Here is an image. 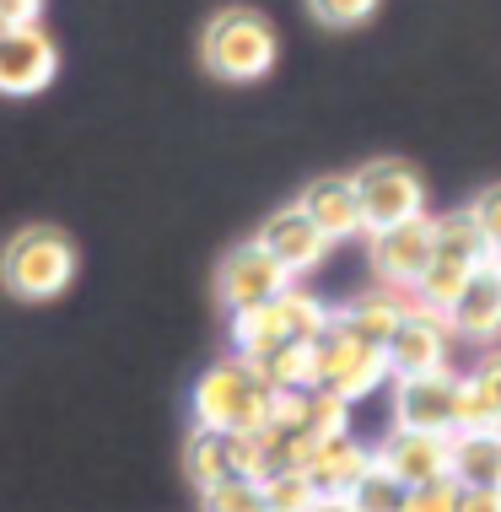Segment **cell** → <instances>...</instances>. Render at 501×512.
I'll use <instances>...</instances> for the list:
<instances>
[{
    "label": "cell",
    "mask_w": 501,
    "mask_h": 512,
    "mask_svg": "<svg viewBox=\"0 0 501 512\" xmlns=\"http://www.w3.org/2000/svg\"><path fill=\"white\" fill-rule=\"evenodd\" d=\"M194 426L211 432H270V410H275V389L254 378V367L227 356V362L205 367L194 383Z\"/></svg>",
    "instance_id": "6da1fadb"
},
{
    "label": "cell",
    "mask_w": 501,
    "mask_h": 512,
    "mask_svg": "<svg viewBox=\"0 0 501 512\" xmlns=\"http://www.w3.org/2000/svg\"><path fill=\"white\" fill-rule=\"evenodd\" d=\"M275 27L259 17L254 6H227L205 22V38H200V60L205 71L221 76V81H259L275 71Z\"/></svg>",
    "instance_id": "7a4b0ae2"
},
{
    "label": "cell",
    "mask_w": 501,
    "mask_h": 512,
    "mask_svg": "<svg viewBox=\"0 0 501 512\" xmlns=\"http://www.w3.org/2000/svg\"><path fill=\"white\" fill-rule=\"evenodd\" d=\"M0 281L11 297L49 302L76 281V248L60 227H22L0 254Z\"/></svg>",
    "instance_id": "3957f363"
},
{
    "label": "cell",
    "mask_w": 501,
    "mask_h": 512,
    "mask_svg": "<svg viewBox=\"0 0 501 512\" xmlns=\"http://www.w3.org/2000/svg\"><path fill=\"white\" fill-rule=\"evenodd\" d=\"M351 184H356V200H361V227H367V238L431 216L421 173L405 168V162H367V168L351 173Z\"/></svg>",
    "instance_id": "277c9868"
},
{
    "label": "cell",
    "mask_w": 501,
    "mask_h": 512,
    "mask_svg": "<svg viewBox=\"0 0 501 512\" xmlns=\"http://www.w3.org/2000/svg\"><path fill=\"white\" fill-rule=\"evenodd\" d=\"M313 362H318V389L340 394L345 405H356V399H367L372 389L394 383L378 345H361L351 329H340V324H329L324 335L313 340Z\"/></svg>",
    "instance_id": "5b68a950"
},
{
    "label": "cell",
    "mask_w": 501,
    "mask_h": 512,
    "mask_svg": "<svg viewBox=\"0 0 501 512\" xmlns=\"http://www.w3.org/2000/svg\"><path fill=\"white\" fill-rule=\"evenodd\" d=\"M216 292L227 302V313H254L264 302L286 297L291 292V275L264 254L259 243H243L221 259V275H216Z\"/></svg>",
    "instance_id": "8992f818"
},
{
    "label": "cell",
    "mask_w": 501,
    "mask_h": 512,
    "mask_svg": "<svg viewBox=\"0 0 501 512\" xmlns=\"http://www.w3.org/2000/svg\"><path fill=\"white\" fill-rule=\"evenodd\" d=\"M448 356H453V335L437 313H426L415 302V313L399 324V335L383 345V362H388V378H431V372H448Z\"/></svg>",
    "instance_id": "52a82bcc"
},
{
    "label": "cell",
    "mask_w": 501,
    "mask_h": 512,
    "mask_svg": "<svg viewBox=\"0 0 501 512\" xmlns=\"http://www.w3.org/2000/svg\"><path fill=\"white\" fill-rule=\"evenodd\" d=\"M442 324H448L453 340H469L480 351L501 345V259L496 254L480 259V270L469 275V286L458 292V302L448 308Z\"/></svg>",
    "instance_id": "ba28073f"
},
{
    "label": "cell",
    "mask_w": 501,
    "mask_h": 512,
    "mask_svg": "<svg viewBox=\"0 0 501 512\" xmlns=\"http://www.w3.org/2000/svg\"><path fill=\"white\" fill-rule=\"evenodd\" d=\"M367 259H372V275H378L388 292L415 297V286H421V275L431 265V216L405 221V227H388V232H378V238H367Z\"/></svg>",
    "instance_id": "9c48e42d"
},
{
    "label": "cell",
    "mask_w": 501,
    "mask_h": 512,
    "mask_svg": "<svg viewBox=\"0 0 501 512\" xmlns=\"http://www.w3.org/2000/svg\"><path fill=\"white\" fill-rule=\"evenodd\" d=\"M453 410H458V372H431V378H399L394 383V426L405 432L453 437Z\"/></svg>",
    "instance_id": "30bf717a"
},
{
    "label": "cell",
    "mask_w": 501,
    "mask_h": 512,
    "mask_svg": "<svg viewBox=\"0 0 501 512\" xmlns=\"http://www.w3.org/2000/svg\"><path fill=\"white\" fill-rule=\"evenodd\" d=\"M372 464L388 469V475H394L405 491L437 486V480H448V437L405 432V426H394V432L372 448Z\"/></svg>",
    "instance_id": "8fae6325"
},
{
    "label": "cell",
    "mask_w": 501,
    "mask_h": 512,
    "mask_svg": "<svg viewBox=\"0 0 501 512\" xmlns=\"http://www.w3.org/2000/svg\"><path fill=\"white\" fill-rule=\"evenodd\" d=\"M54 71H60V54H54L49 33H38V27H11V33H0V92L6 98H33V92H44Z\"/></svg>",
    "instance_id": "7c38bea8"
},
{
    "label": "cell",
    "mask_w": 501,
    "mask_h": 512,
    "mask_svg": "<svg viewBox=\"0 0 501 512\" xmlns=\"http://www.w3.org/2000/svg\"><path fill=\"white\" fill-rule=\"evenodd\" d=\"M254 243H259L264 254H270L275 265H281V270L291 275V281H297V275H308V270H318V265L329 259V248H334V243L324 238V232H318L313 221L297 211V205L275 211V216L259 227V238H254Z\"/></svg>",
    "instance_id": "4fadbf2b"
},
{
    "label": "cell",
    "mask_w": 501,
    "mask_h": 512,
    "mask_svg": "<svg viewBox=\"0 0 501 512\" xmlns=\"http://www.w3.org/2000/svg\"><path fill=\"white\" fill-rule=\"evenodd\" d=\"M248 459H254V442L243 432H211V426H194L184 442V469L200 491H216L221 480L248 475Z\"/></svg>",
    "instance_id": "5bb4252c"
},
{
    "label": "cell",
    "mask_w": 501,
    "mask_h": 512,
    "mask_svg": "<svg viewBox=\"0 0 501 512\" xmlns=\"http://www.w3.org/2000/svg\"><path fill=\"white\" fill-rule=\"evenodd\" d=\"M297 211L313 221L318 232H324L329 243H345V238H367V227H361V200H356V184L351 173H329V178H313L308 189H302Z\"/></svg>",
    "instance_id": "9a60e30c"
},
{
    "label": "cell",
    "mask_w": 501,
    "mask_h": 512,
    "mask_svg": "<svg viewBox=\"0 0 501 512\" xmlns=\"http://www.w3.org/2000/svg\"><path fill=\"white\" fill-rule=\"evenodd\" d=\"M415 313V297H405V292H367V297H356V302H345V308H334V324L340 329H351V335L361 340V345H383L399 335V324Z\"/></svg>",
    "instance_id": "2e32d148"
},
{
    "label": "cell",
    "mask_w": 501,
    "mask_h": 512,
    "mask_svg": "<svg viewBox=\"0 0 501 512\" xmlns=\"http://www.w3.org/2000/svg\"><path fill=\"white\" fill-rule=\"evenodd\" d=\"M448 480L458 491H501V432L448 437Z\"/></svg>",
    "instance_id": "e0dca14e"
},
{
    "label": "cell",
    "mask_w": 501,
    "mask_h": 512,
    "mask_svg": "<svg viewBox=\"0 0 501 512\" xmlns=\"http://www.w3.org/2000/svg\"><path fill=\"white\" fill-rule=\"evenodd\" d=\"M367 469H372V448H361L356 437H329V442H318L313 464L302 475L318 486V496H351Z\"/></svg>",
    "instance_id": "ac0fdd59"
},
{
    "label": "cell",
    "mask_w": 501,
    "mask_h": 512,
    "mask_svg": "<svg viewBox=\"0 0 501 512\" xmlns=\"http://www.w3.org/2000/svg\"><path fill=\"white\" fill-rule=\"evenodd\" d=\"M243 362V356H238ZM254 378L259 383H270V389H318V362H313V345H302V340H291V345H275V351H264L254 356Z\"/></svg>",
    "instance_id": "d6986e66"
},
{
    "label": "cell",
    "mask_w": 501,
    "mask_h": 512,
    "mask_svg": "<svg viewBox=\"0 0 501 512\" xmlns=\"http://www.w3.org/2000/svg\"><path fill=\"white\" fill-rule=\"evenodd\" d=\"M431 254L464 259V265H480L491 248L480 243V232H475V221H469V211H442V216H431Z\"/></svg>",
    "instance_id": "ffe728a7"
},
{
    "label": "cell",
    "mask_w": 501,
    "mask_h": 512,
    "mask_svg": "<svg viewBox=\"0 0 501 512\" xmlns=\"http://www.w3.org/2000/svg\"><path fill=\"white\" fill-rule=\"evenodd\" d=\"M302 432L313 437H351V405H345L340 394L329 389H308V399H302Z\"/></svg>",
    "instance_id": "44dd1931"
},
{
    "label": "cell",
    "mask_w": 501,
    "mask_h": 512,
    "mask_svg": "<svg viewBox=\"0 0 501 512\" xmlns=\"http://www.w3.org/2000/svg\"><path fill=\"white\" fill-rule=\"evenodd\" d=\"M345 502H351L356 512H405V502H410V491L399 486V480L388 475V469H378V464H372L367 475L356 480V491L345 496Z\"/></svg>",
    "instance_id": "7402d4cb"
},
{
    "label": "cell",
    "mask_w": 501,
    "mask_h": 512,
    "mask_svg": "<svg viewBox=\"0 0 501 512\" xmlns=\"http://www.w3.org/2000/svg\"><path fill=\"white\" fill-rule=\"evenodd\" d=\"M318 507V486L302 469H286V475L264 480V512H313Z\"/></svg>",
    "instance_id": "603a6c76"
},
{
    "label": "cell",
    "mask_w": 501,
    "mask_h": 512,
    "mask_svg": "<svg viewBox=\"0 0 501 512\" xmlns=\"http://www.w3.org/2000/svg\"><path fill=\"white\" fill-rule=\"evenodd\" d=\"M200 502L205 512H264V486L238 475V480H221L216 491H200Z\"/></svg>",
    "instance_id": "cb8c5ba5"
},
{
    "label": "cell",
    "mask_w": 501,
    "mask_h": 512,
    "mask_svg": "<svg viewBox=\"0 0 501 512\" xmlns=\"http://www.w3.org/2000/svg\"><path fill=\"white\" fill-rule=\"evenodd\" d=\"M378 6H383V0H308L313 22L340 27V33H351V27L372 22V17H378Z\"/></svg>",
    "instance_id": "d4e9b609"
},
{
    "label": "cell",
    "mask_w": 501,
    "mask_h": 512,
    "mask_svg": "<svg viewBox=\"0 0 501 512\" xmlns=\"http://www.w3.org/2000/svg\"><path fill=\"white\" fill-rule=\"evenodd\" d=\"M464 211H469V221H475L480 243L491 248L496 259H501V184H491V189H480V195L469 200Z\"/></svg>",
    "instance_id": "484cf974"
},
{
    "label": "cell",
    "mask_w": 501,
    "mask_h": 512,
    "mask_svg": "<svg viewBox=\"0 0 501 512\" xmlns=\"http://www.w3.org/2000/svg\"><path fill=\"white\" fill-rule=\"evenodd\" d=\"M458 491L453 480H437V486H421V491H410V502H405V512H458Z\"/></svg>",
    "instance_id": "4316f807"
},
{
    "label": "cell",
    "mask_w": 501,
    "mask_h": 512,
    "mask_svg": "<svg viewBox=\"0 0 501 512\" xmlns=\"http://www.w3.org/2000/svg\"><path fill=\"white\" fill-rule=\"evenodd\" d=\"M469 383H475V389H480V394L501 410V345H491V351H485L480 362L469 367Z\"/></svg>",
    "instance_id": "83f0119b"
},
{
    "label": "cell",
    "mask_w": 501,
    "mask_h": 512,
    "mask_svg": "<svg viewBox=\"0 0 501 512\" xmlns=\"http://www.w3.org/2000/svg\"><path fill=\"white\" fill-rule=\"evenodd\" d=\"M44 17V0H0V33H11V27H38Z\"/></svg>",
    "instance_id": "f1b7e54d"
},
{
    "label": "cell",
    "mask_w": 501,
    "mask_h": 512,
    "mask_svg": "<svg viewBox=\"0 0 501 512\" xmlns=\"http://www.w3.org/2000/svg\"><path fill=\"white\" fill-rule=\"evenodd\" d=\"M458 512H501V491H464Z\"/></svg>",
    "instance_id": "f546056e"
},
{
    "label": "cell",
    "mask_w": 501,
    "mask_h": 512,
    "mask_svg": "<svg viewBox=\"0 0 501 512\" xmlns=\"http://www.w3.org/2000/svg\"><path fill=\"white\" fill-rule=\"evenodd\" d=\"M313 512H356L351 502H345V496H318V507Z\"/></svg>",
    "instance_id": "4dcf8cb0"
}]
</instances>
